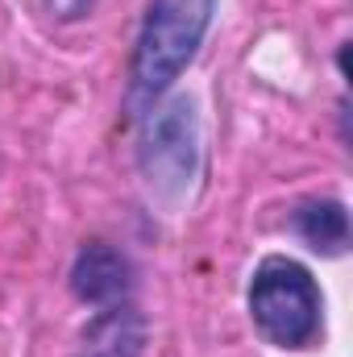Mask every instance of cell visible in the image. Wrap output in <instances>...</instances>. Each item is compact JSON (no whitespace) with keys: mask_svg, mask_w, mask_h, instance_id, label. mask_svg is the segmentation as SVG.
I'll return each instance as SVG.
<instances>
[{"mask_svg":"<svg viewBox=\"0 0 353 357\" xmlns=\"http://www.w3.org/2000/svg\"><path fill=\"white\" fill-rule=\"evenodd\" d=\"M137 162L146 183L163 199H183L200 175V116L195 100L171 96L154 100L142 116L137 133Z\"/></svg>","mask_w":353,"mask_h":357,"instance_id":"3957f363","label":"cell"},{"mask_svg":"<svg viewBox=\"0 0 353 357\" xmlns=\"http://www.w3.org/2000/svg\"><path fill=\"white\" fill-rule=\"evenodd\" d=\"M75 357H146V320L129 303L104 307L80 337Z\"/></svg>","mask_w":353,"mask_h":357,"instance_id":"5b68a950","label":"cell"},{"mask_svg":"<svg viewBox=\"0 0 353 357\" xmlns=\"http://www.w3.org/2000/svg\"><path fill=\"white\" fill-rule=\"evenodd\" d=\"M250 320L274 349H308L320 337L324 299L312 270L295 258H266L250 278Z\"/></svg>","mask_w":353,"mask_h":357,"instance_id":"7a4b0ae2","label":"cell"},{"mask_svg":"<svg viewBox=\"0 0 353 357\" xmlns=\"http://www.w3.org/2000/svg\"><path fill=\"white\" fill-rule=\"evenodd\" d=\"M133 287V266L121 250L96 241V245H84L75 266H71V291L91 303V307H112V303H125Z\"/></svg>","mask_w":353,"mask_h":357,"instance_id":"277c9868","label":"cell"},{"mask_svg":"<svg viewBox=\"0 0 353 357\" xmlns=\"http://www.w3.org/2000/svg\"><path fill=\"white\" fill-rule=\"evenodd\" d=\"M216 17V0H150L133 59H129V100L150 108L191 67Z\"/></svg>","mask_w":353,"mask_h":357,"instance_id":"6da1fadb","label":"cell"},{"mask_svg":"<svg viewBox=\"0 0 353 357\" xmlns=\"http://www.w3.org/2000/svg\"><path fill=\"white\" fill-rule=\"evenodd\" d=\"M291 229L320 258H341L350 250V212L341 199H303L291 212Z\"/></svg>","mask_w":353,"mask_h":357,"instance_id":"8992f818","label":"cell"}]
</instances>
